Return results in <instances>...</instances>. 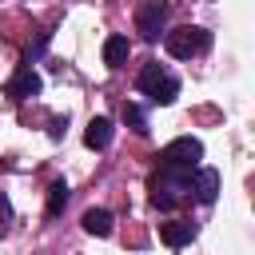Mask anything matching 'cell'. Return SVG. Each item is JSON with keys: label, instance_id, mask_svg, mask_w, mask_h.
<instances>
[{"label": "cell", "instance_id": "1", "mask_svg": "<svg viewBox=\"0 0 255 255\" xmlns=\"http://www.w3.org/2000/svg\"><path fill=\"white\" fill-rule=\"evenodd\" d=\"M135 92H139V96H147V104L167 108V104H175V100H179V76H175L167 64L151 60V64H143V68H139V76H135Z\"/></svg>", "mask_w": 255, "mask_h": 255}, {"label": "cell", "instance_id": "2", "mask_svg": "<svg viewBox=\"0 0 255 255\" xmlns=\"http://www.w3.org/2000/svg\"><path fill=\"white\" fill-rule=\"evenodd\" d=\"M151 207L159 211H171L179 207L183 199H191V171H175V167H159L151 175Z\"/></svg>", "mask_w": 255, "mask_h": 255}, {"label": "cell", "instance_id": "3", "mask_svg": "<svg viewBox=\"0 0 255 255\" xmlns=\"http://www.w3.org/2000/svg\"><path fill=\"white\" fill-rule=\"evenodd\" d=\"M163 48H167V56H175V60H195V56H203V52L211 48V32L199 28V24H183V28L163 32Z\"/></svg>", "mask_w": 255, "mask_h": 255}, {"label": "cell", "instance_id": "4", "mask_svg": "<svg viewBox=\"0 0 255 255\" xmlns=\"http://www.w3.org/2000/svg\"><path fill=\"white\" fill-rule=\"evenodd\" d=\"M159 167H175V171H195L199 167V159H203V143L195 139V135H179V139H171L167 147H159Z\"/></svg>", "mask_w": 255, "mask_h": 255}, {"label": "cell", "instance_id": "5", "mask_svg": "<svg viewBox=\"0 0 255 255\" xmlns=\"http://www.w3.org/2000/svg\"><path fill=\"white\" fill-rule=\"evenodd\" d=\"M135 32H139L147 44H155V40L167 32V4H163V0H143V4L135 8Z\"/></svg>", "mask_w": 255, "mask_h": 255}, {"label": "cell", "instance_id": "6", "mask_svg": "<svg viewBox=\"0 0 255 255\" xmlns=\"http://www.w3.org/2000/svg\"><path fill=\"white\" fill-rule=\"evenodd\" d=\"M40 88H44V80L36 76V68H32V64H20V68L12 72V80L4 84V96H12V100H32V96H40Z\"/></svg>", "mask_w": 255, "mask_h": 255}, {"label": "cell", "instance_id": "7", "mask_svg": "<svg viewBox=\"0 0 255 255\" xmlns=\"http://www.w3.org/2000/svg\"><path fill=\"white\" fill-rule=\"evenodd\" d=\"M191 199L203 203V207H211L219 199V171L215 167H195L191 171Z\"/></svg>", "mask_w": 255, "mask_h": 255}, {"label": "cell", "instance_id": "8", "mask_svg": "<svg viewBox=\"0 0 255 255\" xmlns=\"http://www.w3.org/2000/svg\"><path fill=\"white\" fill-rule=\"evenodd\" d=\"M159 239H163L171 251H179V247H187V243L195 239V223H191V219H167V223H159Z\"/></svg>", "mask_w": 255, "mask_h": 255}, {"label": "cell", "instance_id": "9", "mask_svg": "<svg viewBox=\"0 0 255 255\" xmlns=\"http://www.w3.org/2000/svg\"><path fill=\"white\" fill-rule=\"evenodd\" d=\"M80 223H84V231H88V235H96V239H108V235L116 231V215H112L108 207H88Z\"/></svg>", "mask_w": 255, "mask_h": 255}, {"label": "cell", "instance_id": "10", "mask_svg": "<svg viewBox=\"0 0 255 255\" xmlns=\"http://www.w3.org/2000/svg\"><path fill=\"white\" fill-rule=\"evenodd\" d=\"M112 135H116V124H112L108 116H92V124H88V131H84V143H88L92 151H104V147L112 143Z\"/></svg>", "mask_w": 255, "mask_h": 255}, {"label": "cell", "instance_id": "11", "mask_svg": "<svg viewBox=\"0 0 255 255\" xmlns=\"http://www.w3.org/2000/svg\"><path fill=\"white\" fill-rule=\"evenodd\" d=\"M128 52H131V40H128L124 32H116V36L104 40V64H108V68H124V64H128Z\"/></svg>", "mask_w": 255, "mask_h": 255}, {"label": "cell", "instance_id": "12", "mask_svg": "<svg viewBox=\"0 0 255 255\" xmlns=\"http://www.w3.org/2000/svg\"><path fill=\"white\" fill-rule=\"evenodd\" d=\"M64 207H68V183H64V179H56V183L48 187V207H44V215H48V219H56Z\"/></svg>", "mask_w": 255, "mask_h": 255}, {"label": "cell", "instance_id": "13", "mask_svg": "<svg viewBox=\"0 0 255 255\" xmlns=\"http://www.w3.org/2000/svg\"><path fill=\"white\" fill-rule=\"evenodd\" d=\"M124 124H128L135 135H147V131H151V124H147V112H143L139 104H124Z\"/></svg>", "mask_w": 255, "mask_h": 255}, {"label": "cell", "instance_id": "14", "mask_svg": "<svg viewBox=\"0 0 255 255\" xmlns=\"http://www.w3.org/2000/svg\"><path fill=\"white\" fill-rule=\"evenodd\" d=\"M52 44V28H44L40 36H36V44H28V52H24V64H36L40 56H44V48Z\"/></svg>", "mask_w": 255, "mask_h": 255}, {"label": "cell", "instance_id": "15", "mask_svg": "<svg viewBox=\"0 0 255 255\" xmlns=\"http://www.w3.org/2000/svg\"><path fill=\"white\" fill-rule=\"evenodd\" d=\"M8 223H12V203H8V195L0 191V231H4Z\"/></svg>", "mask_w": 255, "mask_h": 255}, {"label": "cell", "instance_id": "16", "mask_svg": "<svg viewBox=\"0 0 255 255\" xmlns=\"http://www.w3.org/2000/svg\"><path fill=\"white\" fill-rule=\"evenodd\" d=\"M64 128H68V116H56V120H52V128H48V135H52V139H60V135H64Z\"/></svg>", "mask_w": 255, "mask_h": 255}]
</instances>
